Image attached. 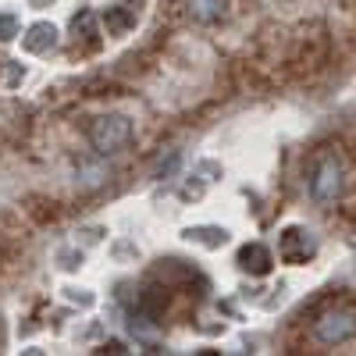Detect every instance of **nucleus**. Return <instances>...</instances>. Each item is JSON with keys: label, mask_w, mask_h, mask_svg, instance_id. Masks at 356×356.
<instances>
[{"label": "nucleus", "mask_w": 356, "mask_h": 356, "mask_svg": "<svg viewBox=\"0 0 356 356\" xmlns=\"http://www.w3.org/2000/svg\"><path fill=\"white\" fill-rule=\"evenodd\" d=\"M86 136H89V146H93L100 157H114L132 143V122L125 114H100L89 122Z\"/></svg>", "instance_id": "nucleus-1"}, {"label": "nucleus", "mask_w": 356, "mask_h": 356, "mask_svg": "<svg viewBox=\"0 0 356 356\" xmlns=\"http://www.w3.org/2000/svg\"><path fill=\"white\" fill-rule=\"evenodd\" d=\"M353 335H356V314H353V310L335 307V310H324V314L314 321V339H317L321 346H342V342H349Z\"/></svg>", "instance_id": "nucleus-2"}, {"label": "nucleus", "mask_w": 356, "mask_h": 356, "mask_svg": "<svg viewBox=\"0 0 356 356\" xmlns=\"http://www.w3.org/2000/svg\"><path fill=\"white\" fill-rule=\"evenodd\" d=\"M346 189V171H342V161L339 157H324L317 168H314V178H310V196L317 203H335Z\"/></svg>", "instance_id": "nucleus-3"}, {"label": "nucleus", "mask_w": 356, "mask_h": 356, "mask_svg": "<svg viewBox=\"0 0 356 356\" xmlns=\"http://www.w3.org/2000/svg\"><path fill=\"white\" fill-rule=\"evenodd\" d=\"M314 253H317L314 232H307V228H300V225H289V228L278 235V257H282L285 264H307Z\"/></svg>", "instance_id": "nucleus-4"}, {"label": "nucleus", "mask_w": 356, "mask_h": 356, "mask_svg": "<svg viewBox=\"0 0 356 356\" xmlns=\"http://www.w3.org/2000/svg\"><path fill=\"white\" fill-rule=\"evenodd\" d=\"M235 264H239L246 275L264 278V275H271V267H275V253L267 250L264 243H246V246L239 250V257H235Z\"/></svg>", "instance_id": "nucleus-5"}, {"label": "nucleus", "mask_w": 356, "mask_h": 356, "mask_svg": "<svg viewBox=\"0 0 356 356\" xmlns=\"http://www.w3.org/2000/svg\"><path fill=\"white\" fill-rule=\"evenodd\" d=\"M136 22H139V0H125V4H114V8H107V15H104L107 36H125L129 29H136Z\"/></svg>", "instance_id": "nucleus-6"}, {"label": "nucleus", "mask_w": 356, "mask_h": 356, "mask_svg": "<svg viewBox=\"0 0 356 356\" xmlns=\"http://www.w3.org/2000/svg\"><path fill=\"white\" fill-rule=\"evenodd\" d=\"M111 178V164L107 161H89V157H82L79 164H75V186L79 189H97V186H104Z\"/></svg>", "instance_id": "nucleus-7"}, {"label": "nucleus", "mask_w": 356, "mask_h": 356, "mask_svg": "<svg viewBox=\"0 0 356 356\" xmlns=\"http://www.w3.org/2000/svg\"><path fill=\"white\" fill-rule=\"evenodd\" d=\"M22 47H25L29 54H47V50H54V47H57V29H54L50 22H36V25L25 33Z\"/></svg>", "instance_id": "nucleus-8"}, {"label": "nucleus", "mask_w": 356, "mask_h": 356, "mask_svg": "<svg viewBox=\"0 0 356 356\" xmlns=\"http://www.w3.org/2000/svg\"><path fill=\"white\" fill-rule=\"evenodd\" d=\"M182 235H186L189 243H200V246H207V250H218V246L228 243V232H225V228H211V225H207V228H186Z\"/></svg>", "instance_id": "nucleus-9"}, {"label": "nucleus", "mask_w": 356, "mask_h": 356, "mask_svg": "<svg viewBox=\"0 0 356 356\" xmlns=\"http://www.w3.org/2000/svg\"><path fill=\"white\" fill-rule=\"evenodd\" d=\"M186 8H189V15L196 22L211 25V22H218L225 15V0H186Z\"/></svg>", "instance_id": "nucleus-10"}, {"label": "nucleus", "mask_w": 356, "mask_h": 356, "mask_svg": "<svg viewBox=\"0 0 356 356\" xmlns=\"http://www.w3.org/2000/svg\"><path fill=\"white\" fill-rule=\"evenodd\" d=\"M164 307H168L164 289H146V292L139 296V310H143V314H150V317H157Z\"/></svg>", "instance_id": "nucleus-11"}, {"label": "nucleus", "mask_w": 356, "mask_h": 356, "mask_svg": "<svg viewBox=\"0 0 356 356\" xmlns=\"http://www.w3.org/2000/svg\"><path fill=\"white\" fill-rule=\"evenodd\" d=\"M18 36V15L4 11L0 15V40H15Z\"/></svg>", "instance_id": "nucleus-12"}, {"label": "nucleus", "mask_w": 356, "mask_h": 356, "mask_svg": "<svg viewBox=\"0 0 356 356\" xmlns=\"http://www.w3.org/2000/svg\"><path fill=\"white\" fill-rule=\"evenodd\" d=\"M72 29H75V33H82V36H97L93 33V15H89V11H79L72 18Z\"/></svg>", "instance_id": "nucleus-13"}, {"label": "nucleus", "mask_w": 356, "mask_h": 356, "mask_svg": "<svg viewBox=\"0 0 356 356\" xmlns=\"http://www.w3.org/2000/svg\"><path fill=\"white\" fill-rule=\"evenodd\" d=\"M79 260H82V253H61V267H68V271H72V267H79Z\"/></svg>", "instance_id": "nucleus-14"}, {"label": "nucleus", "mask_w": 356, "mask_h": 356, "mask_svg": "<svg viewBox=\"0 0 356 356\" xmlns=\"http://www.w3.org/2000/svg\"><path fill=\"white\" fill-rule=\"evenodd\" d=\"M175 168H178V157H171V161H168V164H161V171H157V175H161V178H164V175H171V171H175Z\"/></svg>", "instance_id": "nucleus-15"}, {"label": "nucleus", "mask_w": 356, "mask_h": 356, "mask_svg": "<svg viewBox=\"0 0 356 356\" xmlns=\"http://www.w3.org/2000/svg\"><path fill=\"white\" fill-rule=\"evenodd\" d=\"M33 4H43V0H33ZM47 4H50V0H47Z\"/></svg>", "instance_id": "nucleus-16"}]
</instances>
